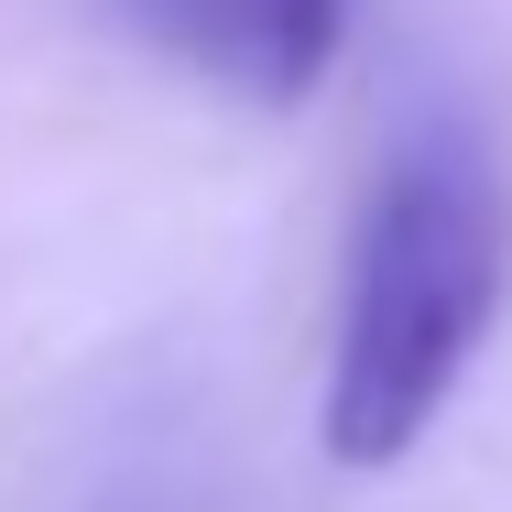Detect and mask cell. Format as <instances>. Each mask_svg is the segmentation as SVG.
<instances>
[{"instance_id":"6da1fadb","label":"cell","mask_w":512,"mask_h":512,"mask_svg":"<svg viewBox=\"0 0 512 512\" xmlns=\"http://www.w3.org/2000/svg\"><path fill=\"white\" fill-rule=\"evenodd\" d=\"M502 175L491 153L436 120L404 131L382 186L360 207L349 240V306H338V349H327V458L338 469H393L425 447V425L447 414L458 371L480 360L491 316H502Z\"/></svg>"},{"instance_id":"7a4b0ae2","label":"cell","mask_w":512,"mask_h":512,"mask_svg":"<svg viewBox=\"0 0 512 512\" xmlns=\"http://www.w3.org/2000/svg\"><path fill=\"white\" fill-rule=\"evenodd\" d=\"M153 55L197 66L251 109H295L349 44V0H109Z\"/></svg>"}]
</instances>
